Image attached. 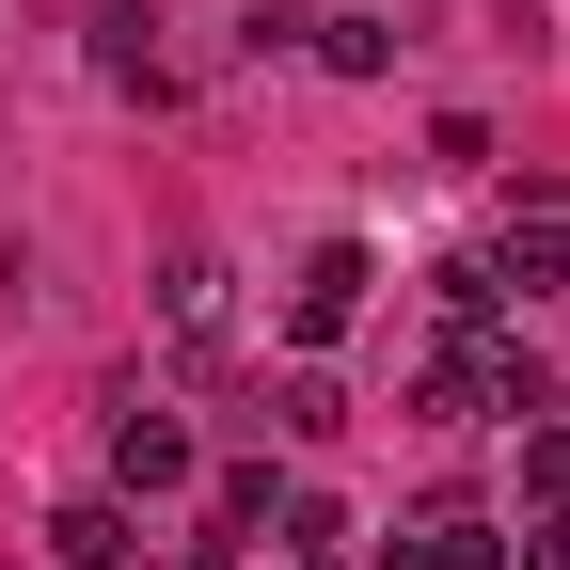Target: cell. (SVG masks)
<instances>
[{
  "instance_id": "cell-4",
  "label": "cell",
  "mask_w": 570,
  "mask_h": 570,
  "mask_svg": "<svg viewBox=\"0 0 570 570\" xmlns=\"http://www.w3.org/2000/svg\"><path fill=\"white\" fill-rule=\"evenodd\" d=\"M159 333H175V348H223V333H238V269L206 254V238L159 254Z\"/></svg>"
},
{
  "instance_id": "cell-5",
  "label": "cell",
  "mask_w": 570,
  "mask_h": 570,
  "mask_svg": "<svg viewBox=\"0 0 570 570\" xmlns=\"http://www.w3.org/2000/svg\"><path fill=\"white\" fill-rule=\"evenodd\" d=\"M96 80H111V96H142V111L175 96V48H159V17H142V0H111V17H96Z\"/></svg>"
},
{
  "instance_id": "cell-8",
  "label": "cell",
  "mask_w": 570,
  "mask_h": 570,
  "mask_svg": "<svg viewBox=\"0 0 570 570\" xmlns=\"http://www.w3.org/2000/svg\"><path fill=\"white\" fill-rule=\"evenodd\" d=\"M269 428H285V444H333V428H348V396H333L317 365H285V381H269Z\"/></svg>"
},
{
  "instance_id": "cell-9",
  "label": "cell",
  "mask_w": 570,
  "mask_h": 570,
  "mask_svg": "<svg viewBox=\"0 0 570 570\" xmlns=\"http://www.w3.org/2000/svg\"><path fill=\"white\" fill-rule=\"evenodd\" d=\"M175 570H254V554H238V539H206V554H175Z\"/></svg>"
},
{
  "instance_id": "cell-2",
  "label": "cell",
  "mask_w": 570,
  "mask_h": 570,
  "mask_svg": "<svg viewBox=\"0 0 570 570\" xmlns=\"http://www.w3.org/2000/svg\"><path fill=\"white\" fill-rule=\"evenodd\" d=\"M206 475V444H190V412H159V396H111V508H159V491H190Z\"/></svg>"
},
{
  "instance_id": "cell-7",
  "label": "cell",
  "mask_w": 570,
  "mask_h": 570,
  "mask_svg": "<svg viewBox=\"0 0 570 570\" xmlns=\"http://www.w3.org/2000/svg\"><path fill=\"white\" fill-rule=\"evenodd\" d=\"M302 48L333 63V80H381V63H396V17H381V0H348V17H317Z\"/></svg>"
},
{
  "instance_id": "cell-3",
  "label": "cell",
  "mask_w": 570,
  "mask_h": 570,
  "mask_svg": "<svg viewBox=\"0 0 570 570\" xmlns=\"http://www.w3.org/2000/svg\"><path fill=\"white\" fill-rule=\"evenodd\" d=\"M365 285H381V254H365V238H317L302 269H285V333H302V348H333L348 317H365Z\"/></svg>"
},
{
  "instance_id": "cell-1",
  "label": "cell",
  "mask_w": 570,
  "mask_h": 570,
  "mask_svg": "<svg viewBox=\"0 0 570 570\" xmlns=\"http://www.w3.org/2000/svg\"><path fill=\"white\" fill-rule=\"evenodd\" d=\"M428 412H554V381H539V348H523V333L460 317L444 348H428Z\"/></svg>"
},
{
  "instance_id": "cell-6",
  "label": "cell",
  "mask_w": 570,
  "mask_h": 570,
  "mask_svg": "<svg viewBox=\"0 0 570 570\" xmlns=\"http://www.w3.org/2000/svg\"><path fill=\"white\" fill-rule=\"evenodd\" d=\"M127 539H142V508H111V491H80V508L48 523V570H127Z\"/></svg>"
}]
</instances>
